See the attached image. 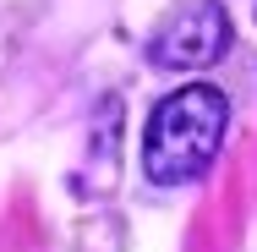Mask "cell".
Here are the masks:
<instances>
[{
  "label": "cell",
  "mask_w": 257,
  "mask_h": 252,
  "mask_svg": "<svg viewBox=\"0 0 257 252\" xmlns=\"http://www.w3.org/2000/svg\"><path fill=\"white\" fill-rule=\"evenodd\" d=\"M224 50H230V17H224L219 0H192V6L170 11L159 22V33L148 39V60L154 66H170V71L213 66Z\"/></svg>",
  "instance_id": "obj_2"
},
{
  "label": "cell",
  "mask_w": 257,
  "mask_h": 252,
  "mask_svg": "<svg viewBox=\"0 0 257 252\" xmlns=\"http://www.w3.org/2000/svg\"><path fill=\"white\" fill-rule=\"evenodd\" d=\"M224 121H230V104L213 82H186L175 94L148 110V132H143V170L159 187H181V181H197L224 137Z\"/></svg>",
  "instance_id": "obj_1"
}]
</instances>
